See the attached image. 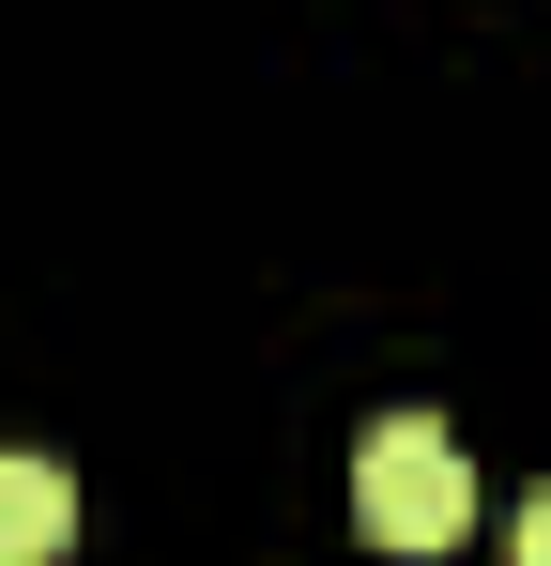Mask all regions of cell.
<instances>
[{
    "instance_id": "3957f363",
    "label": "cell",
    "mask_w": 551,
    "mask_h": 566,
    "mask_svg": "<svg viewBox=\"0 0 551 566\" xmlns=\"http://www.w3.org/2000/svg\"><path fill=\"white\" fill-rule=\"evenodd\" d=\"M521 566H551V474H537V505H521Z\"/></svg>"
},
{
    "instance_id": "6da1fadb",
    "label": "cell",
    "mask_w": 551,
    "mask_h": 566,
    "mask_svg": "<svg viewBox=\"0 0 551 566\" xmlns=\"http://www.w3.org/2000/svg\"><path fill=\"white\" fill-rule=\"evenodd\" d=\"M353 521L383 536V552H445L459 521H475V460H459L445 413H367V444H353Z\"/></svg>"
},
{
    "instance_id": "7a4b0ae2",
    "label": "cell",
    "mask_w": 551,
    "mask_h": 566,
    "mask_svg": "<svg viewBox=\"0 0 551 566\" xmlns=\"http://www.w3.org/2000/svg\"><path fill=\"white\" fill-rule=\"evenodd\" d=\"M77 536V460H46V444H0V566H46Z\"/></svg>"
}]
</instances>
